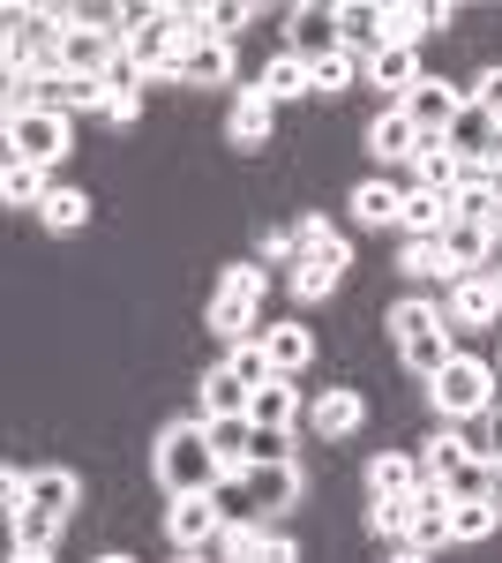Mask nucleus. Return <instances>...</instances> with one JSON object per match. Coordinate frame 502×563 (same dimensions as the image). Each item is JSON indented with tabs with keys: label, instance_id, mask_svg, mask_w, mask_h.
<instances>
[{
	"label": "nucleus",
	"instance_id": "2f4dec72",
	"mask_svg": "<svg viewBox=\"0 0 502 563\" xmlns=\"http://www.w3.org/2000/svg\"><path fill=\"white\" fill-rule=\"evenodd\" d=\"M398 225H405V233H443V225H450V196H435V188H405V211H398Z\"/></svg>",
	"mask_w": 502,
	"mask_h": 563
},
{
	"label": "nucleus",
	"instance_id": "c85d7f7f",
	"mask_svg": "<svg viewBox=\"0 0 502 563\" xmlns=\"http://www.w3.org/2000/svg\"><path fill=\"white\" fill-rule=\"evenodd\" d=\"M360 413H368V406H360V390L331 384L323 398H315V413H308V421H315V435H353V429H360Z\"/></svg>",
	"mask_w": 502,
	"mask_h": 563
},
{
	"label": "nucleus",
	"instance_id": "8fccbe9b",
	"mask_svg": "<svg viewBox=\"0 0 502 563\" xmlns=\"http://www.w3.org/2000/svg\"><path fill=\"white\" fill-rule=\"evenodd\" d=\"M172 563H217V556H210V549H203V556H172Z\"/></svg>",
	"mask_w": 502,
	"mask_h": 563
},
{
	"label": "nucleus",
	"instance_id": "37998d69",
	"mask_svg": "<svg viewBox=\"0 0 502 563\" xmlns=\"http://www.w3.org/2000/svg\"><path fill=\"white\" fill-rule=\"evenodd\" d=\"M248 15H255V8H241V0H225V8H210V31H217V38L233 45V31H241Z\"/></svg>",
	"mask_w": 502,
	"mask_h": 563
},
{
	"label": "nucleus",
	"instance_id": "393cba45",
	"mask_svg": "<svg viewBox=\"0 0 502 563\" xmlns=\"http://www.w3.org/2000/svg\"><path fill=\"white\" fill-rule=\"evenodd\" d=\"M248 398L255 390L233 376V368H210L203 376V421H248Z\"/></svg>",
	"mask_w": 502,
	"mask_h": 563
},
{
	"label": "nucleus",
	"instance_id": "a18cd8bd",
	"mask_svg": "<svg viewBox=\"0 0 502 563\" xmlns=\"http://www.w3.org/2000/svg\"><path fill=\"white\" fill-rule=\"evenodd\" d=\"M382 563H435V556H427V549H413V541H390V556H382Z\"/></svg>",
	"mask_w": 502,
	"mask_h": 563
},
{
	"label": "nucleus",
	"instance_id": "ddd939ff",
	"mask_svg": "<svg viewBox=\"0 0 502 563\" xmlns=\"http://www.w3.org/2000/svg\"><path fill=\"white\" fill-rule=\"evenodd\" d=\"M420 143H427V135H420L413 121H405V106H382L376 121H368V151H376L382 166H413V158H420Z\"/></svg>",
	"mask_w": 502,
	"mask_h": 563
},
{
	"label": "nucleus",
	"instance_id": "7c9ffc66",
	"mask_svg": "<svg viewBox=\"0 0 502 563\" xmlns=\"http://www.w3.org/2000/svg\"><path fill=\"white\" fill-rule=\"evenodd\" d=\"M38 218H45V233H83V225H90V196L53 180V196L38 203Z\"/></svg>",
	"mask_w": 502,
	"mask_h": 563
},
{
	"label": "nucleus",
	"instance_id": "20e7f679",
	"mask_svg": "<svg viewBox=\"0 0 502 563\" xmlns=\"http://www.w3.org/2000/svg\"><path fill=\"white\" fill-rule=\"evenodd\" d=\"M427 398H435V413H443V421L458 429V421H472V413H488V406H495L502 384H495V368H488V361L458 353V361H450V368H443V376L427 384Z\"/></svg>",
	"mask_w": 502,
	"mask_h": 563
},
{
	"label": "nucleus",
	"instance_id": "49530a36",
	"mask_svg": "<svg viewBox=\"0 0 502 563\" xmlns=\"http://www.w3.org/2000/svg\"><path fill=\"white\" fill-rule=\"evenodd\" d=\"M488 451H495V459H502V398H495V406H488Z\"/></svg>",
	"mask_w": 502,
	"mask_h": 563
},
{
	"label": "nucleus",
	"instance_id": "f704fd0d",
	"mask_svg": "<svg viewBox=\"0 0 502 563\" xmlns=\"http://www.w3.org/2000/svg\"><path fill=\"white\" fill-rule=\"evenodd\" d=\"M368 526H376L382 541H405V526H413V496H376V504H368Z\"/></svg>",
	"mask_w": 502,
	"mask_h": 563
},
{
	"label": "nucleus",
	"instance_id": "a19ab883",
	"mask_svg": "<svg viewBox=\"0 0 502 563\" xmlns=\"http://www.w3.org/2000/svg\"><path fill=\"white\" fill-rule=\"evenodd\" d=\"M427 31V0H405V8H390V45H420Z\"/></svg>",
	"mask_w": 502,
	"mask_h": 563
},
{
	"label": "nucleus",
	"instance_id": "09e8293b",
	"mask_svg": "<svg viewBox=\"0 0 502 563\" xmlns=\"http://www.w3.org/2000/svg\"><path fill=\"white\" fill-rule=\"evenodd\" d=\"M488 233L502 241V188H495V211H488Z\"/></svg>",
	"mask_w": 502,
	"mask_h": 563
},
{
	"label": "nucleus",
	"instance_id": "ea45409f",
	"mask_svg": "<svg viewBox=\"0 0 502 563\" xmlns=\"http://www.w3.org/2000/svg\"><path fill=\"white\" fill-rule=\"evenodd\" d=\"M360 68H368L360 53H331V60H315L308 76H315V90H345V84H353V76H360Z\"/></svg>",
	"mask_w": 502,
	"mask_h": 563
},
{
	"label": "nucleus",
	"instance_id": "79ce46f5",
	"mask_svg": "<svg viewBox=\"0 0 502 563\" xmlns=\"http://www.w3.org/2000/svg\"><path fill=\"white\" fill-rule=\"evenodd\" d=\"M263 263H300V225H270L263 233Z\"/></svg>",
	"mask_w": 502,
	"mask_h": 563
},
{
	"label": "nucleus",
	"instance_id": "4c0bfd02",
	"mask_svg": "<svg viewBox=\"0 0 502 563\" xmlns=\"http://www.w3.org/2000/svg\"><path fill=\"white\" fill-rule=\"evenodd\" d=\"M166 23H172V38H180V45H210V38H217V31H210V8H196V0L166 8Z\"/></svg>",
	"mask_w": 502,
	"mask_h": 563
},
{
	"label": "nucleus",
	"instance_id": "b1692460",
	"mask_svg": "<svg viewBox=\"0 0 502 563\" xmlns=\"http://www.w3.org/2000/svg\"><path fill=\"white\" fill-rule=\"evenodd\" d=\"M45 196H53V174H45V166H31V158H8V166H0V203L38 211Z\"/></svg>",
	"mask_w": 502,
	"mask_h": 563
},
{
	"label": "nucleus",
	"instance_id": "0eeeda50",
	"mask_svg": "<svg viewBox=\"0 0 502 563\" xmlns=\"http://www.w3.org/2000/svg\"><path fill=\"white\" fill-rule=\"evenodd\" d=\"M300 488H308V481H300L293 459H286V466H248V474H241V496H248V511H255L263 526L286 519V511L300 504Z\"/></svg>",
	"mask_w": 502,
	"mask_h": 563
},
{
	"label": "nucleus",
	"instance_id": "f03ea898",
	"mask_svg": "<svg viewBox=\"0 0 502 563\" xmlns=\"http://www.w3.org/2000/svg\"><path fill=\"white\" fill-rule=\"evenodd\" d=\"M390 346H398V361L413 368L420 384H435V376H443V368L458 361L443 301H398V308H390Z\"/></svg>",
	"mask_w": 502,
	"mask_h": 563
},
{
	"label": "nucleus",
	"instance_id": "39448f33",
	"mask_svg": "<svg viewBox=\"0 0 502 563\" xmlns=\"http://www.w3.org/2000/svg\"><path fill=\"white\" fill-rule=\"evenodd\" d=\"M68 135H76V113H45V106H31V113H8V158H31V166H60L68 158Z\"/></svg>",
	"mask_w": 502,
	"mask_h": 563
},
{
	"label": "nucleus",
	"instance_id": "a878e982",
	"mask_svg": "<svg viewBox=\"0 0 502 563\" xmlns=\"http://www.w3.org/2000/svg\"><path fill=\"white\" fill-rule=\"evenodd\" d=\"M345 203H353V218H360V225H398V211H405V188H398V180H360Z\"/></svg>",
	"mask_w": 502,
	"mask_h": 563
},
{
	"label": "nucleus",
	"instance_id": "473e14b6",
	"mask_svg": "<svg viewBox=\"0 0 502 563\" xmlns=\"http://www.w3.org/2000/svg\"><path fill=\"white\" fill-rule=\"evenodd\" d=\"M502 526V496L495 504H450V541H488Z\"/></svg>",
	"mask_w": 502,
	"mask_h": 563
},
{
	"label": "nucleus",
	"instance_id": "2eb2a0df",
	"mask_svg": "<svg viewBox=\"0 0 502 563\" xmlns=\"http://www.w3.org/2000/svg\"><path fill=\"white\" fill-rule=\"evenodd\" d=\"M443 256H450V278H472V271H488V256H495V233L480 218H450L443 225Z\"/></svg>",
	"mask_w": 502,
	"mask_h": 563
},
{
	"label": "nucleus",
	"instance_id": "cd10ccee",
	"mask_svg": "<svg viewBox=\"0 0 502 563\" xmlns=\"http://www.w3.org/2000/svg\"><path fill=\"white\" fill-rule=\"evenodd\" d=\"M210 451H217L225 481H241L255 459V421H210Z\"/></svg>",
	"mask_w": 502,
	"mask_h": 563
},
{
	"label": "nucleus",
	"instance_id": "f8f14e48",
	"mask_svg": "<svg viewBox=\"0 0 502 563\" xmlns=\"http://www.w3.org/2000/svg\"><path fill=\"white\" fill-rule=\"evenodd\" d=\"M405 541L427 549V556L450 549V488H443V481H420L413 488V526H405Z\"/></svg>",
	"mask_w": 502,
	"mask_h": 563
},
{
	"label": "nucleus",
	"instance_id": "c03bdc74",
	"mask_svg": "<svg viewBox=\"0 0 502 563\" xmlns=\"http://www.w3.org/2000/svg\"><path fill=\"white\" fill-rule=\"evenodd\" d=\"M465 98H480L488 113H502V68H488V76H472V90Z\"/></svg>",
	"mask_w": 502,
	"mask_h": 563
},
{
	"label": "nucleus",
	"instance_id": "a211bd4d",
	"mask_svg": "<svg viewBox=\"0 0 502 563\" xmlns=\"http://www.w3.org/2000/svg\"><path fill=\"white\" fill-rule=\"evenodd\" d=\"M502 496V459L495 451H465V466L450 474V504H495Z\"/></svg>",
	"mask_w": 502,
	"mask_h": 563
},
{
	"label": "nucleus",
	"instance_id": "5701e85b",
	"mask_svg": "<svg viewBox=\"0 0 502 563\" xmlns=\"http://www.w3.org/2000/svg\"><path fill=\"white\" fill-rule=\"evenodd\" d=\"M248 421L255 429H293L300 421V390H293V376H270V384L248 398Z\"/></svg>",
	"mask_w": 502,
	"mask_h": 563
},
{
	"label": "nucleus",
	"instance_id": "c9c22d12",
	"mask_svg": "<svg viewBox=\"0 0 502 563\" xmlns=\"http://www.w3.org/2000/svg\"><path fill=\"white\" fill-rule=\"evenodd\" d=\"M225 368H233V376H241L248 390H263L270 376H278V368H270V353H263V339H248V346H233V353H225Z\"/></svg>",
	"mask_w": 502,
	"mask_h": 563
},
{
	"label": "nucleus",
	"instance_id": "e433bc0d",
	"mask_svg": "<svg viewBox=\"0 0 502 563\" xmlns=\"http://www.w3.org/2000/svg\"><path fill=\"white\" fill-rule=\"evenodd\" d=\"M458 466H465V443H458V435H435V443L420 451V474L443 481V488H450V474H458Z\"/></svg>",
	"mask_w": 502,
	"mask_h": 563
},
{
	"label": "nucleus",
	"instance_id": "58836bf2",
	"mask_svg": "<svg viewBox=\"0 0 502 563\" xmlns=\"http://www.w3.org/2000/svg\"><path fill=\"white\" fill-rule=\"evenodd\" d=\"M405 271H413V278H443V271H450V256H443V233H420V241H405Z\"/></svg>",
	"mask_w": 502,
	"mask_h": 563
},
{
	"label": "nucleus",
	"instance_id": "de8ad7c7",
	"mask_svg": "<svg viewBox=\"0 0 502 563\" xmlns=\"http://www.w3.org/2000/svg\"><path fill=\"white\" fill-rule=\"evenodd\" d=\"M8 563H53V549H15Z\"/></svg>",
	"mask_w": 502,
	"mask_h": 563
},
{
	"label": "nucleus",
	"instance_id": "412c9836",
	"mask_svg": "<svg viewBox=\"0 0 502 563\" xmlns=\"http://www.w3.org/2000/svg\"><path fill=\"white\" fill-rule=\"evenodd\" d=\"M263 353H270L278 376H300L315 361V339H308V323H263Z\"/></svg>",
	"mask_w": 502,
	"mask_h": 563
},
{
	"label": "nucleus",
	"instance_id": "4468645a",
	"mask_svg": "<svg viewBox=\"0 0 502 563\" xmlns=\"http://www.w3.org/2000/svg\"><path fill=\"white\" fill-rule=\"evenodd\" d=\"M166 84H196V90L233 84V45H225V38H210V45H180V60H172Z\"/></svg>",
	"mask_w": 502,
	"mask_h": 563
},
{
	"label": "nucleus",
	"instance_id": "4be33fe9",
	"mask_svg": "<svg viewBox=\"0 0 502 563\" xmlns=\"http://www.w3.org/2000/svg\"><path fill=\"white\" fill-rule=\"evenodd\" d=\"M420 459L413 451H376V459H368V496H413L420 488Z\"/></svg>",
	"mask_w": 502,
	"mask_h": 563
},
{
	"label": "nucleus",
	"instance_id": "9d476101",
	"mask_svg": "<svg viewBox=\"0 0 502 563\" xmlns=\"http://www.w3.org/2000/svg\"><path fill=\"white\" fill-rule=\"evenodd\" d=\"M450 331H480V323H502V294H495V271H472V278H450Z\"/></svg>",
	"mask_w": 502,
	"mask_h": 563
},
{
	"label": "nucleus",
	"instance_id": "f3484780",
	"mask_svg": "<svg viewBox=\"0 0 502 563\" xmlns=\"http://www.w3.org/2000/svg\"><path fill=\"white\" fill-rule=\"evenodd\" d=\"M270 121H278V106H270L263 90H241L233 113H225V143H233V151H263V143H270Z\"/></svg>",
	"mask_w": 502,
	"mask_h": 563
},
{
	"label": "nucleus",
	"instance_id": "aec40b11",
	"mask_svg": "<svg viewBox=\"0 0 502 563\" xmlns=\"http://www.w3.org/2000/svg\"><path fill=\"white\" fill-rule=\"evenodd\" d=\"M465 166H458V151L450 143H420V158H413V188H435V196H450L458 203V188H465Z\"/></svg>",
	"mask_w": 502,
	"mask_h": 563
},
{
	"label": "nucleus",
	"instance_id": "c756f323",
	"mask_svg": "<svg viewBox=\"0 0 502 563\" xmlns=\"http://www.w3.org/2000/svg\"><path fill=\"white\" fill-rule=\"evenodd\" d=\"M248 90H263L270 106H286V98H308L315 76H308V60H300V53H278V60L263 68V84H248Z\"/></svg>",
	"mask_w": 502,
	"mask_h": 563
},
{
	"label": "nucleus",
	"instance_id": "6ab92c4d",
	"mask_svg": "<svg viewBox=\"0 0 502 563\" xmlns=\"http://www.w3.org/2000/svg\"><path fill=\"white\" fill-rule=\"evenodd\" d=\"M368 84H376L390 106H405V90L420 84V53L413 45H382L376 60H368Z\"/></svg>",
	"mask_w": 502,
	"mask_h": 563
},
{
	"label": "nucleus",
	"instance_id": "7ed1b4c3",
	"mask_svg": "<svg viewBox=\"0 0 502 563\" xmlns=\"http://www.w3.org/2000/svg\"><path fill=\"white\" fill-rule=\"evenodd\" d=\"M255 323H263V263H233L210 294V331L225 346H248V339H263Z\"/></svg>",
	"mask_w": 502,
	"mask_h": 563
},
{
	"label": "nucleus",
	"instance_id": "72a5a7b5",
	"mask_svg": "<svg viewBox=\"0 0 502 563\" xmlns=\"http://www.w3.org/2000/svg\"><path fill=\"white\" fill-rule=\"evenodd\" d=\"M8 526H15V549H53L68 519H53V511H38V504H23V511H15Z\"/></svg>",
	"mask_w": 502,
	"mask_h": 563
},
{
	"label": "nucleus",
	"instance_id": "603ef678",
	"mask_svg": "<svg viewBox=\"0 0 502 563\" xmlns=\"http://www.w3.org/2000/svg\"><path fill=\"white\" fill-rule=\"evenodd\" d=\"M495 294H502V271H495Z\"/></svg>",
	"mask_w": 502,
	"mask_h": 563
},
{
	"label": "nucleus",
	"instance_id": "6e6552de",
	"mask_svg": "<svg viewBox=\"0 0 502 563\" xmlns=\"http://www.w3.org/2000/svg\"><path fill=\"white\" fill-rule=\"evenodd\" d=\"M217 533H225V519H217V496H172V504H166V541L180 549V556H203Z\"/></svg>",
	"mask_w": 502,
	"mask_h": 563
},
{
	"label": "nucleus",
	"instance_id": "3c124183",
	"mask_svg": "<svg viewBox=\"0 0 502 563\" xmlns=\"http://www.w3.org/2000/svg\"><path fill=\"white\" fill-rule=\"evenodd\" d=\"M98 563H135V556H98Z\"/></svg>",
	"mask_w": 502,
	"mask_h": 563
},
{
	"label": "nucleus",
	"instance_id": "1a4fd4ad",
	"mask_svg": "<svg viewBox=\"0 0 502 563\" xmlns=\"http://www.w3.org/2000/svg\"><path fill=\"white\" fill-rule=\"evenodd\" d=\"M458 106H465V90H458V84H443V76H420V84L405 90V121H413L427 143H443V135H450Z\"/></svg>",
	"mask_w": 502,
	"mask_h": 563
},
{
	"label": "nucleus",
	"instance_id": "9b49d317",
	"mask_svg": "<svg viewBox=\"0 0 502 563\" xmlns=\"http://www.w3.org/2000/svg\"><path fill=\"white\" fill-rule=\"evenodd\" d=\"M337 31H345V53L376 60L382 45H390V8L382 0H337Z\"/></svg>",
	"mask_w": 502,
	"mask_h": 563
},
{
	"label": "nucleus",
	"instance_id": "bb28decb",
	"mask_svg": "<svg viewBox=\"0 0 502 563\" xmlns=\"http://www.w3.org/2000/svg\"><path fill=\"white\" fill-rule=\"evenodd\" d=\"M31 504L53 511V519H68V511L83 504V481L68 474V466H38V474H31Z\"/></svg>",
	"mask_w": 502,
	"mask_h": 563
},
{
	"label": "nucleus",
	"instance_id": "dca6fc26",
	"mask_svg": "<svg viewBox=\"0 0 502 563\" xmlns=\"http://www.w3.org/2000/svg\"><path fill=\"white\" fill-rule=\"evenodd\" d=\"M345 263H353V249H345V241L315 249V256H300V263H293V301H323V294H337Z\"/></svg>",
	"mask_w": 502,
	"mask_h": 563
},
{
	"label": "nucleus",
	"instance_id": "423d86ee",
	"mask_svg": "<svg viewBox=\"0 0 502 563\" xmlns=\"http://www.w3.org/2000/svg\"><path fill=\"white\" fill-rule=\"evenodd\" d=\"M286 53H300L308 68H315V60H331V53H345V31H337V8H331V0H300L293 15H286Z\"/></svg>",
	"mask_w": 502,
	"mask_h": 563
},
{
	"label": "nucleus",
	"instance_id": "f257e3e1",
	"mask_svg": "<svg viewBox=\"0 0 502 563\" xmlns=\"http://www.w3.org/2000/svg\"><path fill=\"white\" fill-rule=\"evenodd\" d=\"M150 474H158L166 496H217V488H225V466H217V451H210V421L203 413L158 429V443H150Z\"/></svg>",
	"mask_w": 502,
	"mask_h": 563
}]
</instances>
